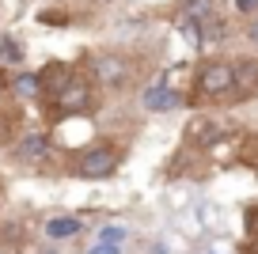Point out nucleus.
<instances>
[{"mask_svg":"<svg viewBox=\"0 0 258 254\" xmlns=\"http://www.w3.org/2000/svg\"><path fill=\"white\" fill-rule=\"evenodd\" d=\"M114 167H118V152L110 144H99V148H88L76 159V175L80 178H106V175H114Z\"/></svg>","mask_w":258,"mask_h":254,"instance_id":"1","label":"nucleus"},{"mask_svg":"<svg viewBox=\"0 0 258 254\" xmlns=\"http://www.w3.org/2000/svg\"><path fill=\"white\" fill-rule=\"evenodd\" d=\"M235 88V69L224 61H209L202 72H198V95H224V91Z\"/></svg>","mask_w":258,"mask_h":254,"instance_id":"2","label":"nucleus"},{"mask_svg":"<svg viewBox=\"0 0 258 254\" xmlns=\"http://www.w3.org/2000/svg\"><path fill=\"white\" fill-rule=\"evenodd\" d=\"M91 110V88L84 84V80H73L69 88L61 91V99H57V114H88Z\"/></svg>","mask_w":258,"mask_h":254,"instance_id":"3","label":"nucleus"},{"mask_svg":"<svg viewBox=\"0 0 258 254\" xmlns=\"http://www.w3.org/2000/svg\"><path fill=\"white\" fill-rule=\"evenodd\" d=\"M38 76H42V99H61V91L76 80L73 72H69V65H61V61H57V65H46Z\"/></svg>","mask_w":258,"mask_h":254,"instance_id":"4","label":"nucleus"},{"mask_svg":"<svg viewBox=\"0 0 258 254\" xmlns=\"http://www.w3.org/2000/svg\"><path fill=\"white\" fill-rule=\"evenodd\" d=\"M178 103H182V95L171 91V88H163V84L145 88V110H152V114H167V110H175Z\"/></svg>","mask_w":258,"mask_h":254,"instance_id":"5","label":"nucleus"},{"mask_svg":"<svg viewBox=\"0 0 258 254\" xmlns=\"http://www.w3.org/2000/svg\"><path fill=\"white\" fill-rule=\"evenodd\" d=\"M46 148H49L46 133H27L23 141H19L16 156H19V159H42V156H46Z\"/></svg>","mask_w":258,"mask_h":254,"instance_id":"6","label":"nucleus"},{"mask_svg":"<svg viewBox=\"0 0 258 254\" xmlns=\"http://www.w3.org/2000/svg\"><path fill=\"white\" fill-rule=\"evenodd\" d=\"M12 91H16L19 99H42V76L38 72H19Z\"/></svg>","mask_w":258,"mask_h":254,"instance_id":"7","label":"nucleus"},{"mask_svg":"<svg viewBox=\"0 0 258 254\" xmlns=\"http://www.w3.org/2000/svg\"><path fill=\"white\" fill-rule=\"evenodd\" d=\"M84 224H80V216H53V220L46 224V235L49 239H69V235H76Z\"/></svg>","mask_w":258,"mask_h":254,"instance_id":"8","label":"nucleus"},{"mask_svg":"<svg viewBox=\"0 0 258 254\" xmlns=\"http://www.w3.org/2000/svg\"><path fill=\"white\" fill-rule=\"evenodd\" d=\"M182 12H186V19H209L213 16V0H182Z\"/></svg>","mask_w":258,"mask_h":254,"instance_id":"9","label":"nucleus"},{"mask_svg":"<svg viewBox=\"0 0 258 254\" xmlns=\"http://www.w3.org/2000/svg\"><path fill=\"white\" fill-rule=\"evenodd\" d=\"M95 69H99L103 80H121V76H125V61H114V57H103Z\"/></svg>","mask_w":258,"mask_h":254,"instance_id":"10","label":"nucleus"},{"mask_svg":"<svg viewBox=\"0 0 258 254\" xmlns=\"http://www.w3.org/2000/svg\"><path fill=\"white\" fill-rule=\"evenodd\" d=\"M121 239H125V228H121V224H106V228L99 231V243H118L121 246Z\"/></svg>","mask_w":258,"mask_h":254,"instance_id":"11","label":"nucleus"},{"mask_svg":"<svg viewBox=\"0 0 258 254\" xmlns=\"http://www.w3.org/2000/svg\"><path fill=\"white\" fill-rule=\"evenodd\" d=\"M88 254H121V246L118 243H95Z\"/></svg>","mask_w":258,"mask_h":254,"instance_id":"12","label":"nucleus"},{"mask_svg":"<svg viewBox=\"0 0 258 254\" xmlns=\"http://www.w3.org/2000/svg\"><path fill=\"white\" fill-rule=\"evenodd\" d=\"M254 4H258V0H239V12H250Z\"/></svg>","mask_w":258,"mask_h":254,"instance_id":"13","label":"nucleus"},{"mask_svg":"<svg viewBox=\"0 0 258 254\" xmlns=\"http://www.w3.org/2000/svg\"><path fill=\"white\" fill-rule=\"evenodd\" d=\"M250 42H254V46H258V23L250 27Z\"/></svg>","mask_w":258,"mask_h":254,"instance_id":"14","label":"nucleus"},{"mask_svg":"<svg viewBox=\"0 0 258 254\" xmlns=\"http://www.w3.org/2000/svg\"><path fill=\"white\" fill-rule=\"evenodd\" d=\"M213 254H220V250H213Z\"/></svg>","mask_w":258,"mask_h":254,"instance_id":"15","label":"nucleus"}]
</instances>
